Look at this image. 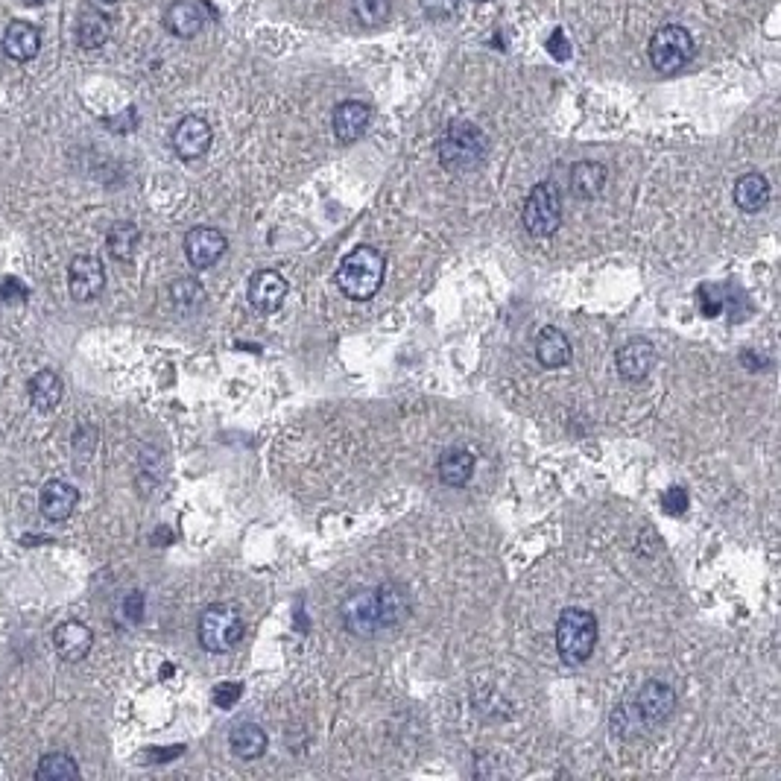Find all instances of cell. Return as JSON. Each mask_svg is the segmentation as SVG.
<instances>
[{"label":"cell","instance_id":"8d00e7d4","mask_svg":"<svg viewBox=\"0 0 781 781\" xmlns=\"http://www.w3.org/2000/svg\"><path fill=\"white\" fill-rule=\"evenodd\" d=\"M27 6H41V3H47V0H24Z\"/></svg>","mask_w":781,"mask_h":781},{"label":"cell","instance_id":"44dd1931","mask_svg":"<svg viewBox=\"0 0 781 781\" xmlns=\"http://www.w3.org/2000/svg\"><path fill=\"white\" fill-rule=\"evenodd\" d=\"M267 732L258 723H237L229 735V749L240 761H255L267 752Z\"/></svg>","mask_w":781,"mask_h":781},{"label":"cell","instance_id":"4316f807","mask_svg":"<svg viewBox=\"0 0 781 781\" xmlns=\"http://www.w3.org/2000/svg\"><path fill=\"white\" fill-rule=\"evenodd\" d=\"M36 779L39 781H71L79 779L77 761L65 752H50L44 755L36 767Z\"/></svg>","mask_w":781,"mask_h":781},{"label":"cell","instance_id":"83f0119b","mask_svg":"<svg viewBox=\"0 0 781 781\" xmlns=\"http://www.w3.org/2000/svg\"><path fill=\"white\" fill-rule=\"evenodd\" d=\"M170 299L179 313H194L205 302V287L196 278H176L170 284Z\"/></svg>","mask_w":781,"mask_h":781},{"label":"cell","instance_id":"7c38bea8","mask_svg":"<svg viewBox=\"0 0 781 781\" xmlns=\"http://www.w3.org/2000/svg\"><path fill=\"white\" fill-rule=\"evenodd\" d=\"M372 123V109L360 100H346L334 109L331 115V129H334V138L340 144H354L366 135Z\"/></svg>","mask_w":781,"mask_h":781},{"label":"cell","instance_id":"f35d334b","mask_svg":"<svg viewBox=\"0 0 781 781\" xmlns=\"http://www.w3.org/2000/svg\"><path fill=\"white\" fill-rule=\"evenodd\" d=\"M103 3H115V0H103Z\"/></svg>","mask_w":781,"mask_h":781},{"label":"cell","instance_id":"4dcf8cb0","mask_svg":"<svg viewBox=\"0 0 781 781\" xmlns=\"http://www.w3.org/2000/svg\"><path fill=\"white\" fill-rule=\"evenodd\" d=\"M662 509L667 515H682V512L688 509V492H685L682 486H670V489L664 492Z\"/></svg>","mask_w":781,"mask_h":781},{"label":"cell","instance_id":"d4e9b609","mask_svg":"<svg viewBox=\"0 0 781 781\" xmlns=\"http://www.w3.org/2000/svg\"><path fill=\"white\" fill-rule=\"evenodd\" d=\"M474 474V454L466 448H448L439 457V477L445 486H466Z\"/></svg>","mask_w":781,"mask_h":781},{"label":"cell","instance_id":"ac0fdd59","mask_svg":"<svg viewBox=\"0 0 781 781\" xmlns=\"http://www.w3.org/2000/svg\"><path fill=\"white\" fill-rule=\"evenodd\" d=\"M205 24V12L196 0H176L164 12V27L179 39H194Z\"/></svg>","mask_w":781,"mask_h":781},{"label":"cell","instance_id":"9a60e30c","mask_svg":"<svg viewBox=\"0 0 781 781\" xmlns=\"http://www.w3.org/2000/svg\"><path fill=\"white\" fill-rule=\"evenodd\" d=\"M94 644V632L82 621H65L53 629V647L62 662H82Z\"/></svg>","mask_w":781,"mask_h":781},{"label":"cell","instance_id":"9c48e42d","mask_svg":"<svg viewBox=\"0 0 781 781\" xmlns=\"http://www.w3.org/2000/svg\"><path fill=\"white\" fill-rule=\"evenodd\" d=\"M170 141H173L176 156L185 158V161H196V158H202L208 153V147L214 141V132H211V123L205 118L188 115V118H182L176 123Z\"/></svg>","mask_w":781,"mask_h":781},{"label":"cell","instance_id":"d590c367","mask_svg":"<svg viewBox=\"0 0 781 781\" xmlns=\"http://www.w3.org/2000/svg\"><path fill=\"white\" fill-rule=\"evenodd\" d=\"M123 609H126V618H129V621H141V615H144V594H141V591H132V594L126 597Z\"/></svg>","mask_w":781,"mask_h":781},{"label":"cell","instance_id":"4fadbf2b","mask_svg":"<svg viewBox=\"0 0 781 781\" xmlns=\"http://www.w3.org/2000/svg\"><path fill=\"white\" fill-rule=\"evenodd\" d=\"M287 290L290 287H287L284 275L275 273V270H261V273L252 275V281H249V302H252L255 311L275 313L284 305Z\"/></svg>","mask_w":781,"mask_h":781},{"label":"cell","instance_id":"7a4b0ae2","mask_svg":"<svg viewBox=\"0 0 781 781\" xmlns=\"http://www.w3.org/2000/svg\"><path fill=\"white\" fill-rule=\"evenodd\" d=\"M676 711V691L659 679L644 682L626 703H621L612 714V726L618 735L632 738L644 729H656Z\"/></svg>","mask_w":781,"mask_h":781},{"label":"cell","instance_id":"603a6c76","mask_svg":"<svg viewBox=\"0 0 781 781\" xmlns=\"http://www.w3.org/2000/svg\"><path fill=\"white\" fill-rule=\"evenodd\" d=\"M30 401H33V407L39 410V413H53L56 407H59V401H62V378L56 375V372H50V369H41L36 372L33 378H30Z\"/></svg>","mask_w":781,"mask_h":781},{"label":"cell","instance_id":"cb8c5ba5","mask_svg":"<svg viewBox=\"0 0 781 781\" xmlns=\"http://www.w3.org/2000/svg\"><path fill=\"white\" fill-rule=\"evenodd\" d=\"M571 191L580 199H594V196L603 194L606 188V167L597 164V161H577L571 167Z\"/></svg>","mask_w":781,"mask_h":781},{"label":"cell","instance_id":"52a82bcc","mask_svg":"<svg viewBox=\"0 0 781 781\" xmlns=\"http://www.w3.org/2000/svg\"><path fill=\"white\" fill-rule=\"evenodd\" d=\"M647 53L659 74H679L694 59V36L679 24H664L650 36Z\"/></svg>","mask_w":781,"mask_h":781},{"label":"cell","instance_id":"277c9868","mask_svg":"<svg viewBox=\"0 0 781 781\" xmlns=\"http://www.w3.org/2000/svg\"><path fill=\"white\" fill-rule=\"evenodd\" d=\"M489 156V138L471 120H454L442 141H439V161L448 173H469Z\"/></svg>","mask_w":781,"mask_h":781},{"label":"cell","instance_id":"74e56055","mask_svg":"<svg viewBox=\"0 0 781 781\" xmlns=\"http://www.w3.org/2000/svg\"><path fill=\"white\" fill-rule=\"evenodd\" d=\"M471 3H489V0H471Z\"/></svg>","mask_w":781,"mask_h":781},{"label":"cell","instance_id":"e575fe53","mask_svg":"<svg viewBox=\"0 0 781 781\" xmlns=\"http://www.w3.org/2000/svg\"><path fill=\"white\" fill-rule=\"evenodd\" d=\"M700 302H703L705 316H717L723 311V293L717 287H700Z\"/></svg>","mask_w":781,"mask_h":781},{"label":"cell","instance_id":"d6986e66","mask_svg":"<svg viewBox=\"0 0 781 781\" xmlns=\"http://www.w3.org/2000/svg\"><path fill=\"white\" fill-rule=\"evenodd\" d=\"M536 357H539V363L547 366V369H562V366H568L571 363V340L565 337V331H559V328H553V325H547L539 331V337H536Z\"/></svg>","mask_w":781,"mask_h":781},{"label":"cell","instance_id":"3957f363","mask_svg":"<svg viewBox=\"0 0 781 781\" xmlns=\"http://www.w3.org/2000/svg\"><path fill=\"white\" fill-rule=\"evenodd\" d=\"M387 261L375 246H354L337 267V287L354 302H369L384 284Z\"/></svg>","mask_w":781,"mask_h":781},{"label":"cell","instance_id":"8fae6325","mask_svg":"<svg viewBox=\"0 0 781 781\" xmlns=\"http://www.w3.org/2000/svg\"><path fill=\"white\" fill-rule=\"evenodd\" d=\"M226 246H229L226 235L220 229H211V226H196V229H191L185 235V255H188L191 267H196V270L214 267L223 258Z\"/></svg>","mask_w":781,"mask_h":781},{"label":"cell","instance_id":"1f68e13d","mask_svg":"<svg viewBox=\"0 0 781 781\" xmlns=\"http://www.w3.org/2000/svg\"><path fill=\"white\" fill-rule=\"evenodd\" d=\"M240 697H243V685H237V682H220L214 688V703L220 708H232Z\"/></svg>","mask_w":781,"mask_h":781},{"label":"cell","instance_id":"7402d4cb","mask_svg":"<svg viewBox=\"0 0 781 781\" xmlns=\"http://www.w3.org/2000/svg\"><path fill=\"white\" fill-rule=\"evenodd\" d=\"M735 205L746 214H758L770 202V182L761 173H746L735 182Z\"/></svg>","mask_w":781,"mask_h":781},{"label":"cell","instance_id":"f1b7e54d","mask_svg":"<svg viewBox=\"0 0 781 781\" xmlns=\"http://www.w3.org/2000/svg\"><path fill=\"white\" fill-rule=\"evenodd\" d=\"M392 0H352V15L363 27H381L390 21Z\"/></svg>","mask_w":781,"mask_h":781},{"label":"cell","instance_id":"d6a6232c","mask_svg":"<svg viewBox=\"0 0 781 781\" xmlns=\"http://www.w3.org/2000/svg\"><path fill=\"white\" fill-rule=\"evenodd\" d=\"M547 53L559 62L571 59V41L565 39V30H553L550 39H547Z\"/></svg>","mask_w":781,"mask_h":781},{"label":"cell","instance_id":"5bb4252c","mask_svg":"<svg viewBox=\"0 0 781 781\" xmlns=\"http://www.w3.org/2000/svg\"><path fill=\"white\" fill-rule=\"evenodd\" d=\"M615 363H618V372L624 375L626 381H644L653 372V366H656V349H653L650 340L635 337V340H629V343H624L618 349Z\"/></svg>","mask_w":781,"mask_h":781},{"label":"cell","instance_id":"484cf974","mask_svg":"<svg viewBox=\"0 0 781 781\" xmlns=\"http://www.w3.org/2000/svg\"><path fill=\"white\" fill-rule=\"evenodd\" d=\"M138 243H141V229L135 226V223H118V226H112V232L106 237V249H109V255L115 258V261H132L135 258V252H138Z\"/></svg>","mask_w":781,"mask_h":781},{"label":"cell","instance_id":"30bf717a","mask_svg":"<svg viewBox=\"0 0 781 781\" xmlns=\"http://www.w3.org/2000/svg\"><path fill=\"white\" fill-rule=\"evenodd\" d=\"M106 287V270L94 255H77L68 270V290L77 302H94Z\"/></svg>","mask_w":781,"mask_h":781},{"label":"cell","instance_id":"ba28073f","mask_svg":"<svg viewBox=\"0 0 781 781\" xmlns=\"http://www.w3.org/2000/svg\"><path fill=\"white\" fill-rule=\"evenodd\" d=\"M521 223L533 237H550L562 226V196L550 182H539L527 194Z\"/></svg>","mask_w":781,"mask_h":781},{"label":"cell","instance_id":"5b68a950","mask_svg":"<svg viewBox=\"0 0 781 781\" xmlns=\"http://www.w3.org/2000/svg\"><path fill=\"white\" fill-rule=\"evenodd\" d=\"M597 647V618L586 609H565L556 621V653L565 664H583Z\"/></svg>","mask_w":781,"mask_h":781},{"label":"cell","instance_id":"ffe728a7","mask_svg":"<svg viewBox=\"0 0 781 781\" xmlns=\"http://www.w3.org/2000/svg\"><path fill=\"white\" fill-rule=\"evenodd\" d=\"M112 39V21L100 9H82L77 18V41L85 50H100Z\"/></svg>","mask_w":781,"mask_h":781},{"label":"cell","instance_id":"2e32d148","mask_svg":"<svg viewBox=\"0 0 781 781\" xmlns=\"http://www.w3.org/2000/svg\"><path fill=\"white\" fill-rule=\"evenodd\" d=\"M77 501V486H71V483H65V480H50V483L41 486L39 509L47 521H56V524H59V521L71 518V512L77 509Z\"/></svg>","mask_w":781,"mask_h":781},{"label":"cell","instance_id":"6da1fadb","mask_svg":"<svg viewBox=\"0 0 781 781\" xmlns=\"http://www.w3.org/2000/svg\"><path fill=\"white\" fill-rule=\"evenodd\" d=\"M410 612V597L401 586L384 583L378 588H357L340 603L343 626L357 638H372L401 624Z\"/></svg>","mask_w":781,"mask_h":781},{"label":"cell","instance_id":"f546056e","mask_svg":"<svg viewBox=\"0 0 781 781\" xmlns=\"http://www.w3.org/2000/svg\"><path fill=\"white\" fill-rule=\"evenodd\" d=\"M422 3V12L433 18V21H445L457 12L460 0H419Z\"/></svg>","mask_w":781,"mask_h":781},{"label":"cell","instance_id":"836d02e7","mask_svg":"<svg viewBox=\"0 0 781 781\" xmlns=\"http://www.w3.org/2000/svg\"><path fill=\"white\" fill-rule=\"evenodd\" d=\"M24 299H27V287L18 278L0 281V302H24Z\"/></svg>","mask_w":781,"mask_h":781},{"label":"cell","instance_id":"e0dca14e","mask_svg":"<svg viewBox=\"0 0 781 781\" xmlns=\"http://www.w3.org/2000/svg\"><path fill=\"white\" fill-rule=\"evenodd\" d=\"M41 50V33L30 21H12L3 33V53L12 62H30Z\"/></svg>","mask_w":781,"mask_h":781},{"label":"cell","instance_id":"8992f818","mask_svg":"<svg viewBox=\"0 0 781 781\" xmlns=\"http://www.w3.org/2000/svg\"><path fill=\"white\" fill-rule=\"evenodd\" d=\"M243 632H246L243 615H240V609H237L235 603H214V606H208L202 612V618H199V629H196L199 644L208 653H229V650H235L237 644L243 641Z\"/></svg>","mask_w":781,"mask_h":781}]
</instances>
